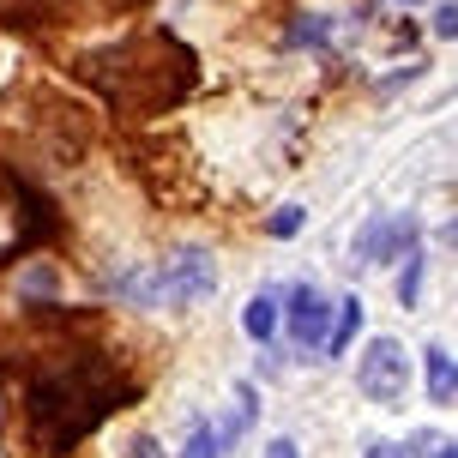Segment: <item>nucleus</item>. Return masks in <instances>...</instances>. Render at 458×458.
I'll return each mask as SVG.
<instances>
[{
	"instance_id": "f257e3e1",
	"label": "nucleus",
	"mask_w": 458,
	"mask_h": 458,
	"mask_svg": "<svg viewBox=\"0 0 458 458\" xmlns=\"http://www.w3.org/2000/svg\"><path fill=\"white\" fill-rule=\"evenodd\" d=\"M114 404H127V386H109V374L91 362H72L30 386V398H24L30 440L43 453H72V440H85Z\"/></svg>"
},
{
	"instance_id": "f03ea898",
	"label": "nucleus",
	"mask_w": 458,
	"mask_h": 458,
	"mask_svg": "<svg viewBox=\"0 0 458 458\" xmlns=\"http://www.w3.org/2000/svg\"><path fill=\"white\" fill-rule=\"evenodd\" d=\"M114 290L139 308H193V301H206L217 290V266H211L206 248H175L163 266H145V272H121L114 277Z\"/></svg>"
},
{
	"instance_id": "7ed1b4c3",
	"label": "nucleus",
	"mask_w": 458,
	"mask_h": 458,
	"mask_svg": "<svg viewBox=\"0 0 458 458\" xmlns=\"http://www.w3.org/2000/svg\"><path fill=\"white\" fill-rule=\"evenodd\" d=\"M356 386H362L368 404H404V392H411V356H404V344L398 338H374L362 350V362H356Z\"/></svg>"
},
{
	"instance_id": "20e7f679",
	"label": "nucleus",
	"mask_w": 458,
	"mask_h": 458,
	"mask_svg": "<svg viewBox=\"0 0 458 458\" xmlns=\"http://www.w3.org/2000/svg\"><path fill=\"white\" fill-rule=\"evenodd\" d=\"M416 248V217L404 211V217H374V224L362 229V242H356V259L362 266H386V259H404V253Z\"/></svg>"
},
{
	"instance_id": "39448f33",
	"label": "nucleus",
	"mask_w": 458,
	"mask_h": 458,
	"mask_svg": "<svg viewBox=\"0 0 458 458\" xmlns=\"http://www.w3.org/2000/svg\"><path fill=\"white\" fill-rule=\"evenodd\" d=\"M284 314H290V338H296L301 350H320V344H326L332 314H326V296L314 290V284H296L290 301H284Z\"/></svg>"
},
{
	"instance_id": "423d86ee",
	"label": "nucleus",
	"mask_w": 458,
	"mask_h": 458,
	"mask_svg": "<svg viewBox=\"0 0 458 458\" xmlns=\"http://www.w3.org/2000/svg\"><path fill=\"white\" fill-rule=\"evenodd\" d=\"M422 380H428V398L435 404H453L458 398V368H453V350L446 344H428L422 350Z\"/></svg>"
},
{
	"instance_id": "0eeeda50",
	"label": "nucleus",
	"mask_w": 458,
	"mask_h": 458,
	"mask_svg": "<svg viewBox=\"0 0 458 458\" xmlns=\"http://www.w3.org/2000/svg\"><path fill=\"white\" fill-rule=\"evenodd\" d=\"M356 332H362V296H344V301H338V320L326 326L320 356H344V350L356 344Z\"/></svg>"
},
{
	"instance_id": "6e6552de",
	"label": "nucleus",
	"mask_w": 458,
	"mask_h": 458,
	"mask_svg": "<svg viewBox=\"0 0 458 458\" xmlns=\"http://www.w3.org/2000/svg\"><path fill=\"white\" fill-rule=\"evenodd\" d=\"M242 332H248L253 344H272L277 338V296H272V290H259V296L242 308Z\"/></svg>"
},
{
	"instance_id": "1a4fd4ad",
	"label": "nucleus",
	"mask_w": 458,
	"mask_h": 458,
	"mask_svg": "<svg viewBox=\"0 0 458 458\" xmlns=\"http://www.w3.org/2000/svg\"><path fill=\"white\" fill-rule=\"evenodd\" d=\"M422 266H428V253H422V248L404 253V277H398V301H404V308L422 301Z\"/></svg>"
},
{
	"instance_id": "9d476101",
	"label": "nucleus",
	"mask_w": 458,
	"mask_h": 458,
	"mask_svg": "<svg viewBox=\"0 0 458 458\" xmlns=\"http://www.w3.org/2000/svg\"><path fill=\"white\" fill-rule=\"evenodd\" d=\"M290 43H296V48H326V43H332V19H320V13L296 19V24H290Z\"/></svg>"
},
{
	"instance_id": "9b49d317",
	"label": "nucleus",
	"mask_w": 458,
	"mask_h": 458,
	"mask_svg": "<svg viewBox=\"0 0 458 458\" xmlns=\"http://www.w3.org/2000/svg\"><path fill=\"white\" fill-rule=\"evenodd\" d=\"M301 224H308V211H301V206H284V211H272V217H266V229H272L277 242H284V235H296Z\"/></svg>"
},
{
	"instance_id": "f8f14e48",
	"label": "nucleus",
	"mask_w": 458,
	"mask_h": 458,
	"mask_svg": "<svg viewBox=\"0 0 458 458\" xmlns=\"http://www.w3.org/2000/svg\"><path fill=\"white\" fill-rule=\"evenodd\" d=\"M428 24H435V37H440V43H453V37H458V6H453V0H440Z\"/></svg>"
},
{
	"instance_id": "ddd939ff",
	"label": "nucleus",
	"mask_w": 458,
	"mask_h": 458,
	"mask_svg": "<svg viewBox=\"0 0 458 458\" xmlns=\"http://www.w3.org/2000/svg\"><path fill=\"white\" fill-rule=\"evenodd\" d=\"M411 458H458V453H453V440H440V435H416Z\"/></svg>"
},
{
	"instance_id": "4468645a",
	"label": "nucleus",
	"mask_w": 458,
	"mask_h": 458,
	"mask_svg": "<svg viewBox=\"0 0 458 458\" xmlns=\"http://www.w3.org/2000/svg\"><path fill=\"white\" fill-rule=\"evenodd\" d=\"M362 458H411V446H398V440H368Z\"/></svg>"
},
{
	"instance_id": "2eb2a0df",
	"label": "nucleus",
	"mask_w": 458,
	"mask_h": 458,
	"mask_svg": "<svg viewBox=\"0 0 458 458\" xmlns=\"http://www.w3.org/2000/svg\"><path fill=\"white\" fill-rule=\"evenodd\" d=\"M266 458H296V440H272V446H266Z\"/></svg>"
},
{
	"instance_id": "dca6fc26",
	"label": "nucleus",
	"mask_w": 458,
	"mask_h": 458,
	"mask_svg": "<svg viewBox=\"0 0 458 458\" xmlns=\"http://www.w3.org/2000/svg\"><path fill=\"white\" fill-rule=\"evenodd\" d=\"M133 458H157V453H151V440H133Z\"/></svg>"
},
{
	"instance_id": "f3484780",
	"label": "nucleus",
	"mask_w": 458,
	"mask_h": 458,
	"mask_svg": "<svg viewBox=\"0 0 458 458\" xmlns=\"http://www.w3.org/2000/svg\"><path fill=\"white\" fill-rule=\"evenodd\" d=\"M398 6H411V0H398Z\"/></svg>"
}]
</instances>
